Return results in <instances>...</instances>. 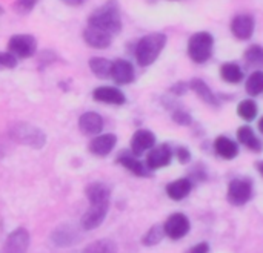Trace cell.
Segmentation results:
<instances>
[{
    "label": "cell",
    "mask_w": 263,
    "mask_h": 253,
    "mask_svg": "<svg viewBox=\"0 0 263 253\" xmlns=\"http://www.w3.org/2000/svg\"><path fill=\"white\" fill-rule=\"evenodd\" d=\"M86 25L94 26L100 31H105L112 37L117 35L123 28L119 2L117 0H108L103 5H100L99 8H96L89 14Z\"/></svg>",
    "instance_id": "obj_1"
},
{
    "label": "cell",
    "mask_w": 263,
    "mask_h": 253,
    "mask_svg": "<svg viewBox=\"0 0 263 253\" xmlns=\"http://www.w3.org/2000/svg\"><path fill=\"white\" fill-rule=\"evenodd\" d=\"M168 37L163 32H149L140 37L134 45V58L139 66L148 68L157 61L163 49L166 48Z\"/></svg>",
    "instance_id": "obj_2"
},
{
    "label": "cell",
    "mask_w": 263,
    "mask_h": 253,
    "mask_svg": "<svg viewBox=\"0 0 263 253\" xmlns=\"http://www.w3.org/2000/svg\"><path fill=\"white\" fill-rule=\"evenodd\" d=\"M214 35L210 31H197L190 35L186 41V54L196 65H205L214 54Z\"/></svg>",
    "instance_id": "obj_3"
},
{
    "label": "cell",
    "mask_w": 263,
    "mask_h": 253,
    "mask_svg": "<svg viewBox=\"0 0 263 253\" xmlns=\"http://www.w3.org/2000/svg\"><path fill=\"white\" fill-rule=\"evenodd\" d=\"M9 135L17 143L32 149H42L46 144V134L40 128L29 123H14L9 129Z\"/></svg>",
    "instance_id": "obj_4"
},
{
    "label": "cell",
    "mask_w": 263,
    "mask_h": 253,
    "mask_svg": "<svg viewBox=\"0 0 263 253\" xmlns=\"http://www.w3.org/2000/svg\"><path fill=\"white\" fill-rule=\"evenodd\" d=\"M254 197V183L248 177H236L228 183L227 200L231 206L243 207Z\"/></svg>",
    "instance_id": "obj_5"
},
{
    "label": "cell",
    "mask_w": 263,
    "mask_h": 253,
    "mask_svg": "<svg viewBox=\"0 0 263 253\" xmlns=\"http://www.w3.org/2000/svg\"><path fill=\"white\" fill-rule=\"evenodd\" d=\"M162 227L165 238H170L171 241H180L191 232V221L183 212H174L165 220Z\"/></svg>",
    "instance_id": "obj_6"
},
{
    "label": "cell",
    "mask_w": 263,
    "mask_h": 253,
    "mask_svg": "<svg viewBox=\"0 0 263 253\" xmlns=\"http://www.w3.org/2000/svg\"><path fill=\"white\" fill-rule=\"evenodd\" d=\"M6 48L17 60L31 58L37 52V38L32 34H14L9 37Z\"/></svg>",
    "instance_id": "obj_7"
},
{
    "label": "cell",
    "mask_w": 263,
    "mask_h": 253,
    "mask_svg": "<svg viewBox=\"0 0 263 253\" xmlns=\"http://www.w3.org/2000/svg\"><path fill=\"white\" fill-rule=\"evenodd\" d=\"M256 17L250 12H239L230 22V31L239 41H248L256 32Z\"/></svg>",
    "instance_id": "obj_8"
},
{
    "label": "cell",
    "mask_w": 263,
    "mask_h": 253,
    "mask_svg": "<svg viewBox=\"0 0 263 253\" xmlns=\"http://www.w3.org/2000/svg\"><path fill=\"white\" fill-rule=\"evenodd\" d=\"M173 158H174V149L171 147V144L160 143V144H156L146 154L145 164L151 172H156V171H160V169L171 166Z\"/></svg>",
    "instance_id": "obj_9"
},
{
    "label": "cell",
    "mask_w": 263,
    "mask_h": 253,
    "mask_svg": "<svg viewBox=\"0 0 263 253\" xmlns=\"http://www.w3.org/2000/svg\"><path fill=\"white\" fill-rule=\"evenodd\" d=\"M157 144V137L149 129H137L129 140V152L136 157L148 154Z\"/></svg>",
    "instance_id": "obj_10"
},
{
    "label": "cell",
    "mask_w": 263,
    "mask_h": 253,
    "mask_svg": "<svg viewBox=\"0 0 263 253\" xmlns=\"http://www.w3.org/2000/svg\"><path fill=\"white\" fill-rule=\"evenodd\" d=\"M109 207H111V203L89 204V209L80 218V227L86 232H91V230H96L97 227H100L103 224V221L106 220Z\"/></svg>",
    "instance_id": "obj_11"
},
{
    "label": "cell",
    "mask_w": 263,
    "mask_h": 253,
    "mask_svg": "<svg viewBox=\"0 0 263 253\" xmlns=\"http://www.w3.org/2000/svg\"><path fill=\"white\" fill-rule=\"evenodd\" d=\"M31 244V235L25 227H17L8 234L2 253H26Z\"/></svg>",
    "instance_id": "obj_12"
},
{
    "label": "cell",
    "mask_w": 263,
    "mask_h": 253,
    "mask_svg": "<svg viewBox=\"0 0 263 253\" xmlns=\"http://www.w3.org/2000/svg\"><path fill=\"white\" fill-rule=\"evenodd\" d=\"M117 86H126L131 85L136 80V68L134 65L126 58H116L112 60L111 66V77H109Z\"/></svg>",
    "instance_id": "obj_13"
},
{
    "label": "cell",
    "mask_w": 263,
    "mask_h": 253,
    "mask_svg": "<svg viewBox=\"0 0 263 253\" xmlns=\"http://www.w3.org/2000/svg\"><path fill=\"white\" fill-rule=\"evenodd\" d=\"M92 100L97 103L112 104V106H123L126 103V95L119 86H97L92 89Z\"/></svg>",
    "instance_id": "obj_14"
},
{
    "label": "cell",
    "mask_w": 263,
    "mask_h": 253,
    "mask_svg": "<svg viewBox=\"0 0 263 253\" xmlns=\"http://www.w3.org/2000/svg\"><path fill=\"white\" fill-rule=\"evenodd\" d=\"M116 163L119 166H122L123 169H126L129 174L139 177V178H148L153 175V172L146 167L145 161H142L139 157L133 155L129 151H122L117 158H116Z\"/></svg>",
    "instance_id": "obj_15"
},
{
    "label": "cell",
    "mask_w": 263,
    "mask_h": 253,
    "mask_svg": "<svg viewBox=\"0 0 263 253\" xmlns=\"http://www.w3.org/2000/svg\"><path fill=\"white\" fill-rule=\"evenodd\" d=\"M117 135L112 134V132H105V134H100V135H96L92 137V140L89 141V152L94 155V157H99V158H105L108 157L117 146Z\"/></svg>",
    "instance_id": "obj_16"
},
{
    "label": "cell",
    "mask_w": 263,
    "mask_h": 253,
    "mask_svg": "<svg viewBox=\"0 0 263 253\" xmlns=\"http://www.w3.org/2000/svg\"><path fill=\"white\" fill-rule=\"evenodd\" d=\"M79 240H80V232L71 224L57 226L49 235V241L55 247H62V249L74 246L76 243H79Z\"/></svg>",
    "instance_id": "obj_17"
},
{
    "label": "cell",
    "mask_w": 263,
    "mask_h": 253,
    "mask_svg": "<svg viewBox=\"0 0 263 253\" xmlns=\"http://www.w3.org/2000/svg\"><path fill=\"white\" fill-rule=\"evenodd\" d=\"M188 85H190V89L197 95V98L202 100L205 104H208L211 108H220L222 101L219 98V94H216L203 78L194 77L188 81Z\"/></svg>",
    "instance_id": "obj_18"
},
{
    "label": "cell",
    "mask_w": 263,
    "mask_h": 253,
    "mask_svg": "<svg viewBox=\"0 0 263 253\" xmlns=\"http://www.w3.org/2000/svg\"><path fill=\"white\" fill-rule=\"evenodd\" d=\"M79 129L83 135H89V137H96L100 135L103 128H105V120L103 117L96 112V111H86L83 114H80L79 117Z\"/></svg>",
    "instance_id": "obj_19"
},
{
    "label": "cell",
    "mask_w": 263,
    "mask_h": 253,
    "mask_svg": "<svg viewBox=\"0 0 263 253\" xmlns=\"http://www.w3.org/2000/svg\"><path fill=\"white\" fill-rule=\"evenodd\" d=\"M236 141L239 143V146L242 144L243 147H247L253 154H260L263 151L262 138L253 129V126H250V124H242V126L237 128Z\"/></svg>",
    "instance_id": "obj_20"
},
{
    "label": "cell",
    "mask_w": 263,
    "mask_h": 253,
    "mask_svg": "<svg viewBox=\"0 0 263 253\" xmlns=\"http://www.w3.org/2000/svg\"><path fill=\"white\" fill-rule=\"evenodd\" d=\"M213 151L222 160L231 161V160L239 157L240 146H239V143L234 138H231L228 135H219L213 141Z\"/></svg>",
    "instance_id": "obj_21"
},
{
    "label": "cell",
    "mask_w": 263,
    "mask_h": 253,
    "mask_svg": "<svg viewBox=\"0 0 263 253\" xmlns=\"http://www.w3.org/2000/svg\"><path fill=\"white\" fill-rule=\"evenodd\" d=\"M193 189H194V181L190 177H182V178L170 181L165 186V194L170 200L179 203V201H183L185 198H188L191 195Z\"/></svg>",
    "instance_id": "obj_22"
},
{
    "label": "cell",
    "mask_w": 263,
    "mask_h": 253,
    "mask_svg": "<svg viewBox=\"0 0 263 253\" xmlns=\"http://www.w3.org/2000/svg\"><path fill=\"white\" fill-rule=\"evenodd\" d=\"M82 37H83V41L92 49H106L112 45V40H114V37L109 35L108 32L100 31V29L89 26V25L85 26Z\"/></svg>",
    "instance_id": "obj_23"
},
{
    "label": "cell",
    "mask_w": 263,
    "mask_h": 253,
    "mask_svg": "<svg viewBox=\"0 0 263 253\" xmlns=\"http://www.w3.org/2000/svg\"><path fill=\"white\" fill-rule=\"evenodd\" d=\"M85 195L89 204L111 203V187L103 181H92L85 187Z\"/></svg>",
    "instance_id": "obj_24"
},
{
    "label": "cell",
    "mask_w": 263,
    "mask_h": 253,
    "mask_svg": "<svg viewBox=\"0 0 263 253\" xmlns=\"http://www.w3.org/2000/svg\"><path fill=\"white\" fill-rule=\"evenodd\" d=\"M220 78L228 85H240L245 81V71L237 61H225L219 68Z\"/></svg>",
    "instance_id": "obj_25"
},
{
    "label": "cell",
    "mask_w": 263,
    "mask_h": 253,
    "mask_svg": "<svg viewBox=\"0 0 263 253\" xmlns=\"http://www.w3.org/2000/svg\"><path fill=\"white\" fill-rule=\"evenodd\" d=\"M236 114L240 120H243L247 124L256 121L259 118V104L254 98H243L237 103Z\"/></svg>",
    "instance_id": "obj_26"
},
{
    "label": "cell",
    "mask_w": 263,
    "mask_h": 253,
    "mask_svg": "<svg viewBox=\"0 0 263 253\" xmlns=\"http://www.w3.org/2000/svg\"><path fill=\"white\" fill-rule=\"evenodd\" d=\"M245 92L250 98L263 95V69H256L245 77Z\"/></svg>",
    "instance_id": "obj_27"
},
{
    "label": "cell",
    "mask_w": 263,
    "mask_h": 253,
    "mask_svg": "<svg viewBox=\"0 0 263 253\" xmlns=\"http://www.w3.org/2000/svg\"><path fill=\"white\" fill-rule=\"evenodd\" d=\"M88 66L91 69V72L97 77V78H102V80H106L111 77V66H112V61L105 58V57H91L89 61H88Z\"/></svg>",
    "instance_id": "obj_28"
},
{
    "label": "cell",
    "mask_w": 263,
    "mask_h": 253,
    "mask_svg": "<svg viewBox=\"0 0 263 253\" xmlns=\"http://www.w3.org/2000/svg\"><path fill=\"white\" fill-rule=\"evenodd\" d=\"M243 60L250 68L256 69H263V46L259 43H253L250 45L245 52H243Z\"/></svg>",
    "instance_id": "obj_29"
},
{
    "label": "cell",
    "mask_w": 263,
    "mask_h": 253,
    "mask_svg": "<svg viewBox=\"0 0 263 253\" xmlns=\"http://www.w3.org/2000/svg\"><path fill=\"white\" fill-rule=\"evenodd\" d=\"M82 253H119V247L111 238H100L89 243Z\"/></svg>",
    "instance_id": "obj_30"
},
{
    "label": "cell",
    "mask_w": 263,
    "mask_h": 253,
    "mask_svg": "<svg viewBox=\"0 0 263 253\" xmlns=\"http://www.w3.org/2000/svg\"><path fill=\"white\" fill-rule=\"evenodd\" d=\"M163 238H165V232H163L162 224H154L142 235L140 243L145 247H154V246L160 244L163 241Z\"/></svg>",
    "instance_id": "obj_31"
},
{
    "label": "cell",
    "mask_w": 263,
    "mask_h": 253,
    "mask_svg": "<svg viewBox=\"0 0 263 253\" xmlns=\"http://www.w3.org/2000/svg\"><path fill=\"white\" fill-rule=\"evenodd\" d=\"M171 120L179 126H191L193 124V115L182 108H176L171 112Z\"/></svg>",
    "instance_id": "obj_32"
},
{
    "label": "cell",
    "mask_w": 263,
    "mask_h": 253,
    "mask_svg": "<svg viewBox=\"0 0 263 253\" xmlns=\"http://www.w3.org/2000/svg\"><path fill=\"white\" fill-rule=\"evenodd\" d=\"M37 3H39V0H15L12 3V9L17 14L25 15V14H29L37 6Z\"/></svg>",
    "instance_id": "obj_33"
},
{
    "label": "cell",
    "mask_w": 263,
    "mask_h": 253,
    "mask_svg": "<svg viewBox=\"0 0 263 253\" xmlns=\"http://www.w3.org/2000/svg\"><path fill=\"white\" fill-rule=\"evenodd\" d=\"M174 158L180 163V164H188L193 160V152L186 147V146H177L174 149Z\"/></svg>",
    "instance_id": "obj_34"
},
{
    "label": "cell",
    "mask_w": 263,
    "mask_h": 253,
    "mask_svg": "<svg viewBox=\"0 0 263 253\" xmlns=\"http://www.w3.org/2000/svg\"><path fill=\"white\" fill-rule=\"evenodd\" d=\"M18 60L8 51H0V69H14Z\"/></svg>",
    "instance_id": "obj_35"
},
{
    "label": "cell",
    "mask_w": 263,
    "mask_h": 253,
    "mask_svg": "<svg viewBox=\"0 0 263 253\" xmlns=\"http://www.w3.org/2000/svg\"><path fill=\"white\" fill-rule=\"evenodd\" d=\"M190 91V85H188V81H176V83H173L171 86H170V94L171 95H174V97H182V95H185L186 92Z\"/></svg>",
    "instance_id": "obj_36"
},
{
    "label": "cell",
    "mask_w": 263,
    "mask_h": 253,
    "mask_svg": "<svg viewBox=\"0 0 263 253\" xmlns=\"http://www.w3.org/2000/svg\"><path fill=\"white\" fill-rule=\"evenodd\" d=\"M211 252V247L206 241H202V243H197L194 246H191L186 253H210Z\"/></svg>",
    "instance_id": "obj_37"
},
{
    "label": "cell",
    "mask_w": 263,
    "mask_h": 253,
    "mask_svg": "<svg viewBox=\"0 0 263 253\" xmlns=\"http://www.w3.org/2000/svg\"><path fill=\"white\" fill-rule=\"evenodd\" d=\"M60 2H63V3L68 5V6H80V5H83L86 0H60Z\"/></svg>",
    "instance_id": "obj_38"
},
{
    "label": "cell",
    "mask_w": 263,
    "mask_h": 253,
    "mask_svg": "<svg viewBox=\"0 0 263 253\" xmlns=\"http://www.w3.org/2000/svg\"><path fill=\"white\" fill-rule=\"evenodd\" d=\"M256 169H257L259 175L263 178V160L262 161H257V163H256Z\"/></svg>",
    "instance_id": "obj_39"
},
{
    "label": "cell",
    "mask_w": 263,
    "mask_h": 253,
    "mask_svg": "<svg viewBox=\"0 0 263 253\" xmlns=\"http://www.w3.org/2000/svg\"><path fill=\"white\" fill-rule=\"evenodd\" d=\"M257 129H259V132L263 135V115L257 120Z\"/></svg>",
    "instance_id": "obj_40"
},
{
    "label": "cell",
    "mask_w": 263,
    "mask_h": 253,
    "mask_svg": "<svg viewBox=\"0 0 263 253\" xmlns=\"http://www.w3.org/2000/svg\"><path fill=\"white\" fill-rule=\"evenodd\" d=\"M2 155H3V149H2V146H0V158H2Z\"/></svg>",
    "instance_id": "obj_41"
},
{
    "label": "cell",
    "mask_w": 263,
    "mask_h": 253,
    "mask_svg": "<svg viewBox=\"0 0 263 253\" xmlns=\"http://www.w3.org/2000/svg\"><path fill=\"white\" fill-rule=\"evenodd\" d=\"M2 12H3V8H2V6H0V14H2Z\"/></svg>",
    "instance_id": "obj_42"
}]
</instances>
